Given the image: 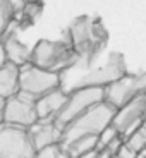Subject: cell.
Here are the masks:
<instances>
[{
    "label": "cell",
    "mask_w": 146,
    "mask_h": 158,
    "mask_svg": "<svg viewBox=\"0 0 146 158\" xmlns=\"http://www.w3.org/2000/svg\"><path fill=\"white\" fill-rule=\"evenodd\" d=\"M105 100V88H79L69 93L65 107L62 108L53 122L60 131H64L71 122L88 112L91 107H95Z\"/></svg>",
    "instance_id": "4"
},
{
    "label": "cell",
    "mask_w": 146,
    "mask_h": 158,
    "mask_svg": "<svg viewBox=\"0 0 146 158\" xmlns=\"http://www.w3.org/2000/svg\"><path fill=\"white\" fill-rule=\"evenodd\" d=\"M117 138H120V132L115 129L114 126H108L107 129L103 131L102 134L98 136V151H103L110 146L112 143L115 141Z\"/></svg>",
    "instance_id": "16"
},
{
    "label": "cell",
    "mask_w": 146,
    "mask_h": 158,
    "mask_svg": "<svg viewBox=\"0 0 146 158\" xmlns=\"http://www.w3.org/2000/svg\"><path fill=\"white\" fill-rule=\"evenodd\" d=\"M4 52H5V57H7L5 62H12L16 65H19V67L31 62V52L24 47L17 38H9L4 43Z\"/></svg>",
    "instance_id": "13"
},
{
    "label": "cell",
    "mask_w": 146,
    "mask_h": 158,
    "mask_svg": "<svg viewBox=\"0 0 146 158\" xmlns=\"http://www.w3.org/2000/svg\"><path fill=\"white\" fill-rule=\"evenodd\" d=\"M143 95H146V72L136 76L126 74L105 88V102L110 103L115 110Z\"/></svg>",
    "instance_id": "7"
},
{
    "label": "cell",
    "mask_w": 146,
    "mask_h": 158,
    "mask_svg": "<svg viewBox=\"0 0 146 158\" xmlns=\"http://www.w3.org/2000/svg\"><path fill=\"white\" fill-rule=\"evenodd\" d=\"M21 93V67L12 62H4L0 69V96L7 100Z\"/></svg>",
    "instance_id": "12"
},
{
    "label": "cell",
    "mask_w": 146,
    "mask_h": 158,
    "mask_svg": "<svg viewBox=\"0 0 146 158\" xmlns=\"http://www.w3.org/2000/svg\"><path fill=\"white\" fill-rule=\"evenodd\" d=\"M146 118V95L129 102L122 108L115 112L112 126L120 132V136L129 138L139 126H143V120Z\"/></svg>",
    "instance_id": "9"
},
{
    "label": "cell",
    "mask_w": 146,
    "mask_h": 158,
    "mask_svg": "<svg viewBox=\"0 0 146 158\" xmlns=\"http://www.w3.org/2000/svg\"><path fill=\"white\" fill-rule=\"evenodd\" d=\"M114 158H117V156H114Z\"/></svg>",
    "instance_id": "21"
},
{
    "label": "cell",
    "mask_w": 146,
    "mask_h": 158,
    "mask_svg": "<svg viewBox=\"0 0 146 158\" xmlns=\"http://www.w3.org/2000/svg\"><path fill=\"white\" fill-rule=\"evenodd\" d=\"M2 120L7 126H16L29 129L38 122V110H36V98L26 95V93H17L16 96L4 100L2 107Z\"/></svg>",
    "instance_id": "5"
},
{
    "label": "cell",
    "mask_w": 146,
    "mask_h": 158,
    "mask_svg": "<svg viewBox=\"0 0 146 158\" xmlns=\"http://www.w3.org/2000/svg\"><path fill=\"white\" fill-rule=\"evenodd\" d=\"M28 131L36 151L52 144H60V139H62V131L57 127L53 120H38Z\"/></svg>",
    "instance_id": "11"
},
{
    "label": "cell",
    "mask_w": 146,
    "mask_h": 158,
    "mask_svg": "<svg viewBox=\"0 0 146 158\" xmlns=\"http://www.w3.org/2000/svg\"><path fill=\"white\" fill-rule=\"evenodd\" d=\"M62 150L69 155L71 158H77L81 155L91 153L98 150V136H84V138L74 139L69 144H64Z\"/></svg>",
    "instance_id": "14"
},
{
    "label": "cell",
    "mask_w": 146,
    "mask_h": 158,
    "mask_svg": "<svg viewBox=\"0 0 146 158\" xmlns=\"http://www.w3.org/2000/svg\"><path fill=\"white\" fill-rule=\"evenodd\" d=\"M115 112L117 110L105 100L95 107H91L88 112H84L81 117H77L74 122H71L62 131L60 146L69 144L74 139L84 138V136H100L108 126H112Z\"/></svg>",
    "instance_id": "1"
},
{
    "label": "cell",
    "mask_w": 146,
    "mask_h": 158,
    "mask_svg": "<svg viewBox=\"0 0 146 158\" xmlns=\"http://www.w3.org/2000/svg\"><path fill=\"white\" fill-rule=\"evenodd\" d=\"M62 156V146L60 144H52L43 150H38L35 158H60Z\"/></svg>",
    "instance_id": "17"
},
{
    "label": "cell",
    "mask_w": 146,
    "mask_h": 158,
    "mask_svg": "<svg viewBox=\"0 0 146 158\" xmlns=\"http://www.w3.org/2000/svg\"><path fill=\"white\" fill-rule=\"evenodd\" d=\"M69 98V93L59 88L53 89L47 95L40 96L36 100V110H38V118L40 120H55V117L62 112V108L65 107Z\"/></svg>",
    "instance_id": "10"
},
{
    "label": "cell",
    "mask_w": 146,
    "mask_h": 158,
    "mask_svg": "<svg viewBox=\"0 0 146 158\" xmlns=\"http://www.w3.org/2000/svg\"><path fill=\"white\" fill-rule=\"evenodd\" d=\"M69 36H71V43L74 47L76 53L79 55V60H91V57L96 53L102 47L105 33L98 21L91 19V17H79L69 28Z\"/></svg>",
    "instance_id": "3"
},
{
    "label": "cell",
    "mask_w": 146,
    "mask_h": 158,
    "mask_svg": "<svg viewBox=\"0 0 146 158\" xmlns=\"http://www.w3.org/2000/svg\"><path fill=\"white\" fill-rule=\"evenodd\" d=\"M60 84V74L40 69L31 62L21 67V91L36 100L53 89H59Z\"/></svg>",
    "instance_id": "8"
},
{
    "label": "cell",
    "mask_w": 146,
    "mask_h": 158,
    "mask_svg": "<svg viewBox=\"0 0 146 158\" xmlns=\"http://www.w3.org/2000/svg\"><path fill=\"white\" fill-rule=\"evenodd\" d=\"M117 158H138V153H136L127 143H124L122 146H120V150H119V153H117Z\"/></svg>",
    "instance_id": "18"
},
{
    "label": "cell",
    "mask_w": 146,
    "mask_h": 158,
    "mask_svg": "<svg viewBox=\"0 0 146 158\" xmlns=\"http://www.w3.org/2000/svg\"><path fill=\"white\" fill-rule=\"evenodd\" d=\"M126 143L136 151V153L143 151L146 148V127L144 126H139L138 129H136L134 132L126 139Z\"/></svg>",
    "instance_id": "15"
},
{
    "label": "cell",
    "mask_w": 146,
    "mask_h": 158,
    "mask_svg": "<svg viewBox=\"0 0 146 158\" xmlns=\"http://www.w3.org/2000/svg\"><path fill=\"white\" fill-rule=\"evenodd\" d=\"M36 148L29 131L24 127L7 126L0 129V158H35Z\"/></svg>",
    "instance_id": "6"
},
{
    "label": "cell",
    "mask_w": 146,
    "mask_h": 158,
    "mask_svg": "<svg viewBox=\"0 0 146 158\" xmlns=\"http://www.w3.org/2000/svg\"><path fill=\"white\" fill-rule=\"evenodd\" d=\"M96 151H98V150H96ZM96 158H114V155H112L108 150H103V151H98Z\"/></svg>",
    "instance_id": "19"
},
{
    "label": "cell",
    "mask_w": 146,
    "mask_h": 158,
    "mask_svg": "<svg viewBox=\"0 0 146 158\" xmlns=\"http://www.w3.org/2000/svg\"><path fill=\"white\" fill-rule=\"evenodd\" d=\"M143 126H144V127H146V118H144V120H143Z\"/></svg>",
    "instance_id": "20"
},
{
    "label": "cell",
    "mask_w": 146,
    "mask_h": 158,
    "mask_svg": "<svg viewBox=\"0 0 146 158\" xmlns=\"http://www.w3.org/2000/svg\"><path fill=\"white\" fill-rule=\"evenodd\" d=\"M79 60L71 41H48L43 40L31 50V64L45 71L60 72L67 71Z\"/></svg>",
    "instance_id": "2"
}]
</instances>
